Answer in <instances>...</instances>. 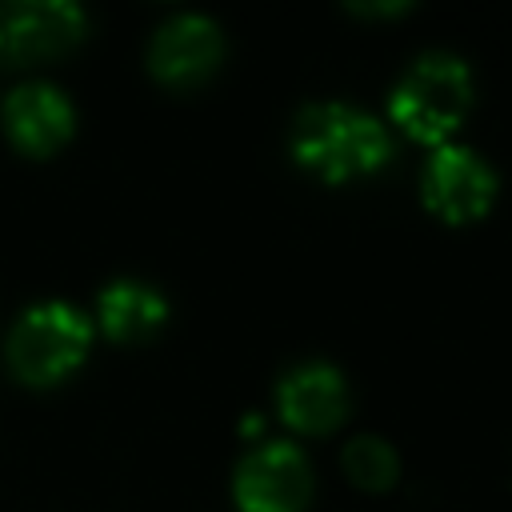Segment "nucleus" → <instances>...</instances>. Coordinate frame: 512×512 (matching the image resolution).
I'll use <instances>...</instances> for the list:
<instances>
[{"label": "nucleus", "mask_w": 512, "mask_h": 512, "mask_svg": "<svg viewBox=\"0 0 512 512\" xmlns=\"http://www.w3.org/2000/svg\"><path fill=\"white\" fill-rule=\"evenodd\" d=\"M288 148L308 172L340 184L384 168L392 160V132L360 104L312 100L296 112Z\"/></svg>", "instance_id": "1"}, {"label": "nucleus", "mask_w": 512, "mask_h": 512, "mask_svg": "<svg viewBox=\"0 0 512 512\" xmlns=\"http://www.w3.org/2000/svg\"><path fill=\"white\" fill-rule=\"evenodd\" d=\"M356 12H404L408 4H352Z\"/></svg>", "instance_id": "12"}, {"label": "nucleus", "mask_w": 512, "mask_h": 512, "mask_svg": "<svg viewBox=\"0 0 512 512\" xmlns=\"http://www.w3.org/2000/svg\"><path fill=\"white\" fill-rule=\"evenodd\" d=\"M468 108H472V68L464 64V56L444 48L420 52L400 72L388 96L392 124L424 144H448V136L468 116Z\"/></svg>", "instance_id": "2"}, {"label": "nucleus", "mask_w": 512, "mask_h": 512, "mask_svg": "<svg viewBox=\"0 0 512 512\" xmlns=\"http://www.w3.org/2000/svg\"><path fill=\"white\" fill-rule=\"evenodd\" d=\"M92 344V320L84 308H76L72 300L48 296L28 304L4 340L8 364L20 380L28 384H52L60 376H68Z\"/></svg>", "instance_id": "3"}, {"label": "nucleus", "mask_w": 512, "mask_h": 512, "mask_svg": "<svg viewBox=\"0 0 512 512\" xmlns=\"http://www.w3.org/2000/svg\"><path fill=\"white\" fill-rule=\"evenodd\" d=\"M96 320L112 340H144L168 320V296L140 276H116L96 296Z\"/></svg>", "instance_id": "10"}, {"label": "nucleus", "mask_w": 512, "mask_h": 512, "mask_svg": "<svg viewBox=\"0 0 512 512\" xmlns=\"http://www.w3.org/2000/svg\"><path fill=\"white\" fill-rule=\"evenodd\" d=\"M344 472L360 484V488H388L400 476V456L384 436L360 432L344 444Z\"/></svg>", "instance_id": "11"}, {"label": "nucleus", "mask_w": 512, "mask_h": 512, "mask_svg": "<svg viewBox=\"0 0 512 512\" xmlns=\"http://www.w3.org/2000/svg\"><path fill=\"white\" fill-rule=\"evenodd\" d=\"M76 108L52 80H24L4 96V128L28 152H52L72 136Z\"/></svg>", "instance_id": "9"}, {"label": "nucleus", "mask_w": 512, "mask_h": 512, "mask_svg": "<svg viewBox=\"0 0 512 512\" xmlns=\"http://www.w3.org/2000/svg\"><path fill=\"white\" fill-rule=\"evenodd\" d=\"M496 172L492 164L468 148V144H436L420 168V196L424 204L448 220V224H468L476 216H484L496 200Z\"/></svg>", "instance_id": "5"}, {"label": "nucleus", "mask_w": 512, "mask_h": 512, "mask_svg": "<svg viewBox=\"0 0 512 512\" xmlns=\"http://www.w3.org/2000/svg\"><path fill=\"white\" fill-rule=\"evenodd\" d=\"M276 408L300 432H328L348 412V380L332 360H296L276 380Z\"/></svg>", "instance_id": "8"}, {"label": "nucleus", "mask_w": 512, "mask_h": 512, "mask_svg": "<svg viewBox=\"0 0 512 512\" xmlns=\"http://www.w3.org/2000/svg\"><path fill=\"white\" fill-rule=\"evenodd\" d=\"M232 496L240 512H304L312 500V464L292 440H264L240 456Z\"/></svg>", "instance_id": "4"}, {"label": "nucleus", "mask_w": 512, "mask_h": 512, "mask_svg": "<svg viewBox=\"0 0 512 512\" xmlns=\"http://www.w3.org/2000/svg\"><path fill=\"white\" fill-rule=\"evenodd\" d=\"M220 52H224V28L216 24V16L200 8L172 12L168 20L156 24L148 40V64L168 84H188V80L208 76Z\"/></svg>", "instance_id": "7"}, {"label": "nucleus", "mask_w": 512, "mask_h": 512, "mask_svg": "<svg viewBox=\"0 0 512 512\" xmlns=\"http://www.w3.org/2000/svg\"><path fill=\"white\" fill-rule=\"evenodd\" d=\"M88 28L76 0H4L0 4V56L40 60L72 48Z\"/></svg>", "instance_id": "6"}]
</instances>
